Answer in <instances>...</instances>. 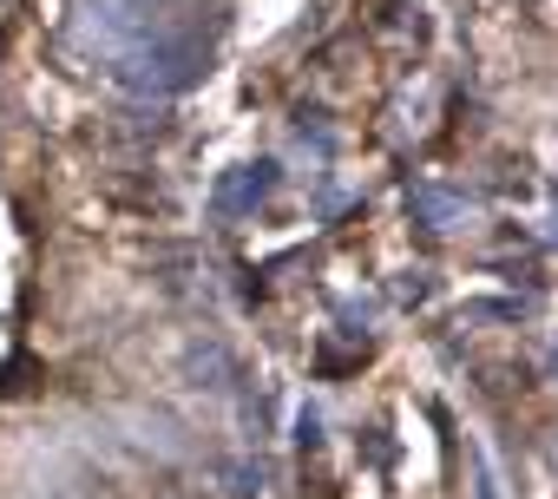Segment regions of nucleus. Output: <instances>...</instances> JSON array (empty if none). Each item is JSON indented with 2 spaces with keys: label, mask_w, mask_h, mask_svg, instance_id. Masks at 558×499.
Instances as JSON below:
<instances>
[{
  "label": "nucleus",
  "mask_w": 558,
  "mask_h": 499,
  "mask_svg": "<svg viewBox=\"0 0 558 499\" xmlns=\"http://www.w3.org/2000/svg\"><path fill=\"white\" fill-rule=\"evenodd\" d=\"M204 73H210V53L191 34H145V40H132V47L112 53V80L125 93H145V99H178Z\"/></svg>",
  "instance_id": "nucleus-1"
},
{
  "label": "nucleus",
  "mask_w": 558,
  "mask_h": 499,
  "mask_svg": "<svg viewBox=\"0 0 558 499\" xmlns=\"http://www.w3.org/2000/svg\"><path fill=\"white\" fill-rule=\"evenodd\" d=\"M269 191H276V165H269V158H263V165H243V171L217 191V210H250V204H263Z\"/></svg>",
  "instance_id": "nucleus-2"
},
{
  "label": "nucleus",
  "mask_w": 558,
  "mask_h": 499,
  "mask_svg": "<svg viewBox=\"0 0 558 499\" xmlns=\"http://www.w3.org/2000/svg\"><path fill=\"white\" fill-rule=\"evenodd\" d=\"M184 375H191V388H230V381H236V362H230L217 342H197V349L184 355Z\"/></svg>",
  "instance_id": "nucleus-3"
},
{
  "label": "nucleus",
  "mask_w": 558,
  "mask_h": 499,
  "mask_svg": "<svg viewBox=\"0 0 558 499\" xmlns=\"http://www.w3.org/2000/svg\"><path fill=\"white\" fill-rule=\"evenodd\" d=\"M263 479H269L263 460H223V486H230V499H256Z\"/></svg>",
  "instance_id": "nucleus-4"
},
{
  "label": "nucleus",
  "mask_w": 558,
  "mask_h": 499,
  "mask_svg": "<svg viewBox=\"0 0 558 499\" xmlns=\"http://www.w3.org/2000/svg\"><path fill=\"white\" fill-rule=\"evenodd\" d=\"M421 210L434 217V230H447V217H453V197H447V191H421Z\"/></svg>",
  "instance_id": "nucleus-5"
},
{
  "label": "nucleus",
  "mask_w": 558,
  "mask_h": 499,
  "mask_svg": "<svg viewBox=\"0 0 558 499\" xmlns=\"http://www.w3.org/2000/svg\"><path fill=\"white\" fill-rule=\"evenodd\" d=\"M473 499H499V486H493V466L473 453Z\"/></svg>",
  "instance_id": "nucleus-6"
}]
</instances>
